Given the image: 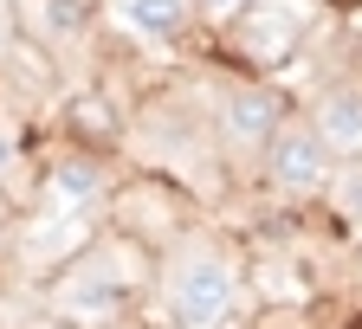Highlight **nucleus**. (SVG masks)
Returning <instances> with one entry per match:
<instances>
[{
    "label": "nucleus",
    "instance_id": "1",
    "mask_svg": "<svg viewBox=\"0 0 362 329\" xmlns=\"http://www.w3.org/2000/svg\"><path fill=\"white\" fill-rule=\"evenodd\" d=\"M168 304H175L181 329H214L233 310V271H226V258H214V252L181 258V271L168 277Z\"/></svg>",
    "mask_w": 362,
    "mask_h": 329
},
{
    "label": "nucleus",
    "instance_id": "2",
    "mask_svg": "<svg viewBox=\"0 0 362 329\" xmlns=\"http://www.w3.org/2000/svg\"><path fill=\"white\" fill-rule=\"evenodd\" d=\"M330 174V149L317 143V129H279L272 136V181L291 187V194H310V187H324Z\"/></svg>",
    "mask_w": 362,
    "mask_h": 329
},
{
    "label": "nucleus",
    "instance_id": "3",
    "mask_svg": "<svg viewBox=\"0 0 362 329\" xmlns=\"http://www.w3.org/2000/svg\"><path fill=\"white\" fill-rule=\"evenodd\" d=\"M226 136H233V143H246V149L272 143V136H279V97H272V90H259V84L233 90V97H226Z\"/></svg>",
    "mask_w": 362,
    "mask_h": 329
},
{
    "label": "nucleus",
    "instance_id": "4",
    "mask_svg": "<svg viewBox=\"0 0 362 329\" xmlns=\"http://www.w3.org/2000/svg\"><path fill=\"white\" fill-rule=\"evenodd\" d=\"M98 194H104V168L98 162H59L45 174V207L52 213H84Z\"/></svg>",
    "mask_w": 362,
    "mask_h": 329
},
{
    "label": "nucleus",
    "instance_id": "5",
    "mask_svg": "<svg viewBox=\"0 0 362 329\" xmlns=\"http://www.w3.org/2000/svg\"><path fill=\"white\" fill-rule=\"evenodd\" d=\"M117 20L143 39H175L194 20V0H117Z\"/></svg>",
    "mask_w": 362,
    "mask_h": 329
},
{
    "label": "nucleus",
    "instance_id": "6",
    "mask_svg": "<svg viewBox=\"0 0 362 329\" xmlns=\"http://www.w3.org/2000/svg\"><path fill=\"white\" fill-rule=\"evenodd\" d=\"M317 143H324V149H343V155L362 149V97H356V90L324 97V110H317Z\"/></svg>",
    "mask_w": 362,
    "mask_h": 329
},
{
    "label": "nucleus",
    "instance_id": "7",
    "mask_svg": "<svg viewBox=\"0 0 362 329\" xmlns=\"http://www.w3.org/2000/svg\"><path fill=\"white\" fill-rule=\"evenodd\" d=\"M291 13H279V7H265V13H252V26H246V52L252 59H285L291 52Z\"/></svg>",
    "mask_w": 362,
    "mask_h": 329
},
{
    "label": "nucleus",
    "instance_id": "8",
    "mask_svg": "<svg viewBox=\"0 0 362 329\" xmlns=\"http://www.w3.org/2000/svg\"><path fill=\"white\" fill-rule=\"evenodd\" d=\"M71 310L78 316H117L123 310V285H71Z\"/></svg>",
    "mask_w": 362,
    "mask_h": 329
},
{
    "label": "nucleus",
    "instance_id": "9",
    "mask_svg": "<svg viewBox=\"0 0 362 329\" xmlns=\"http://www.w3.org/2000/svg\"><path fill=\"white\" fill-rule=\"evenodd\" d=\"M45 26H52V32H71L78 26V0H45Z\"/></svg>",
    "mask_w": 362,
    "mask_h": 329
},
{
    "label": "nucleus",
    "instance_id": "10",
    "mask_svg": "<svg viewBox=\"0 0 362 329\" xmlns=\"http://www.w3.org/2000/svg\"><path fill=\"white\" fill-rule=\"evenodd\" d=\"M78 116H84V129H117V110H110V104H98V97H84V104H78Z\"/></svg>",
    "mask_w": 362,
    "mask_h": 329
},
{
    "label": "nucleus",
    "instance_id": "11",
    "mask_svg": "<svg viewBox=\"0 0 362 329\" xmlns=\"http://www.w3.org/2000/svg\"><path fill=\"white\" fill-rule=\"evenodd\" d=\"M194 7H207V13L220 20V13H233V7H246V0H194Z\"/></svg>",
    "mask_w": 362,
    "mask_h": 329
},
{
    "label": "nucleus",
    "instance_id": "12",
    "mask_svg": "<svg viewBox=\"0 0 362 329\" xmlns=\"http://www.w3.org/2000/svg\"><path fill=\"white\" fill-rule=\"evenodd\" d=\"M13 168V143H7V136H0V174H7Z\"/></svg>",
    "mask_w": 362,
    "mask_h": 329
},
{
    "label": "nucleus",
    "instance_id": "13",
    "mask_svg": "<svg viewBox=\"0 0 362 329\" xmlns=\"http://www.w3.org/2000/svg\"><path fill=\"white\" fill-rule=\"evenodd\" d=\"M349 207H362V181H356V194H349Z\"/></svg>",
    "mask_w": 362,
    "mask_h": 329
},
{
    "label": "nucleus",
    "instance_id": "14",
    "mask_svg": "<svg viewBox=\"0 0 362 329\" xmlns=\"http://www.w3.org/2000/svg\"><path fill=\"white\" fill-rule=\"evenodd\" d=\"M39 329H52V323H39Z\"/></svg>",
    "mask_w": 362,
    "mask_h": 329
}]
</instances>
